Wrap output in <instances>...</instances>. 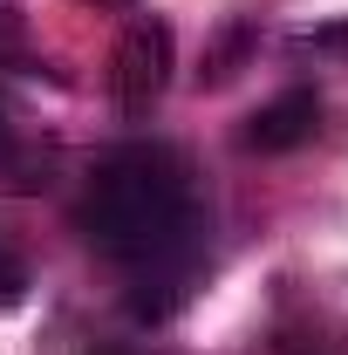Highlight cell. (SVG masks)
Masks as SVG:
<instances>
[{
	"mask_svg": "<svg viewBox=\"0 0 348 355\" xmlns=\"http://www.w3.org/2000/svg\"><path fill=\"white\" fill-rule=\"evenodd\" d=\"M76 225L89 246H103L110 260L137 266V273H184L191 232H198V198H191V171L171 144H116L82 191Z\"/></svg>",
	"mask_w": 348,
	"mask_h": 355,
	"instance_id": "6da1fadb",
	"label": "cell"
},
{
	"mask_svg": "<svg viewBox=\"0 0 348 355\" xmlns=\"http://www.w3.org/2000/svg\"><path fill=\"white\" fill-rule=\"evenodd\" d=\"M164 76H171V35L157 28V21H137L123 48H116V103L123 110H150L157 96H164Z\"/></svg>",
	"mask_w": 348,
	"mask_h": 355,
	"instance_id": "7a4b0ae2",
	"label": "cell"
},
{
	"mask_svg": "<svg viewBox=\"0 0 348 355\" xmlns=\"http://www.w3.org/2000/svg\"><path fill=\"white\" fill-rule=\"evenodd\" d=\"M314 116H321L314 89H287V96H273L266 110H253L246 144H253V150H294V144H307V137H314Z\"/></svg>",
	"mask_w": 348,
	"mask_h": 355,
	"instance_id": "3957f363",
	"label": "cell"
},
{
	"mask_svg": "<svg viewBox=\"0 0 348 355\" xmlns=\"http://www.w3.org/2000/svg\"><path fill=\"white\" fill-rule=\"evenodd\" d=\"M21 287H28V273H21V260H14L7 246H0V308H7V301H21Z\"/></svg>",
	"mask_w": 348,
	"mask_h": 355,
	"instance_id": "277c9868",
	"label": "cell"
}]
</instances>
